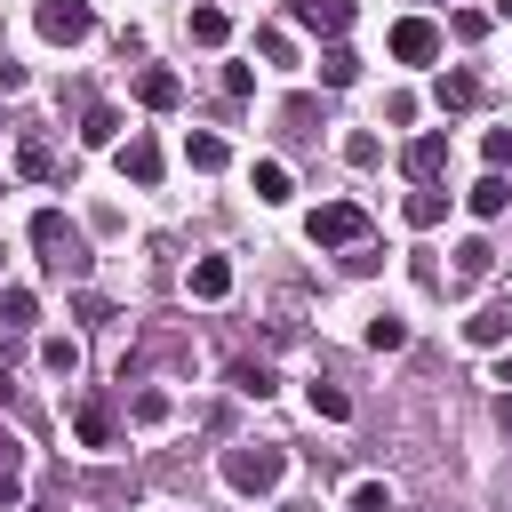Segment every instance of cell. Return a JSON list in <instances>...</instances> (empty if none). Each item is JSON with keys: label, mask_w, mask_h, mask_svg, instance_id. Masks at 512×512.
<instances>
[{"label": "cell", "mask_w": 512, "mask_h": 512, "mask_svg": "<svg viewBox=\"0 0 512 512\" xmlns=\"http://www.w3.org/2000/svg\"><path fill=\"white\" fill-rule=\"evenodd\" d=\"M432 104H440V112H472V104H480V72H472V64L440 72V80H432Z\"/></svg>", "instance_id": "ba28073f"}, {"label": "cell", "mask_w": 512, "mask_h": 512, "mask_svg": "<svg viewBox=\"0 0 512 512\" xmlns=\"http://www.w3.org/2000/svg\"><path fill=\"white\" fill-rule=\"evenodd\" d=\"M400 344H408V320L400 312H376L368 320V352H400Z\"/></svg>", "instance_id": "ffe728a7"}, {"label": "cell", "mask_w": 512, "mask_h": 512, "mask_svg": "<svg viewBox=\"0 0 512 512\" xmlns=\"http://www.w3.org/2000/svg\"><path fill=\"white\" fill-rule=\"evenodd\" d=\"M480 152H488V168L504 176V160H512V128H488V136H480Z\"/></svg>", "instance_id": "4dcf8cb0"}, {"label": "cell", "mask_w": 512, "mask_h": 512, "mask_svg": "<svg viewBox=\"0 0 512 512\" xmlns=\"http://www.w3.org/2000/svg\"><path fill=\"white\" fill-rule=\"evenodd\" d=\"M80 144H120V112H112V104H96V112H88V128H80Z\"/></svg>", "instance_id": "d4e9b609"}, {"label": "cell", "mask_w": 512, "mask_h": 512, "mask_svg": "<svg viewBox=\"0 0 512 512\" xmlns=\"http://www.w3.org/2000/svg\"><path fill=\"white\" fill-rule=\"evenodd\" d=\"M16 176H24V184H48V176H56V152H48L40 136H24V144H16Z\"/></svg>", "instance_id": "e0dca14e"}, {"label": "cell", "mask_w": 512, "mask_h": 512, "mask_svg": "<svg viewBox=\"0 0 512 512\" xmlns=\"http://www.w3.org/2000/svg\"><path fill=\"white\" fill-rule=\"evenodd\" d=\"M344 504H352V512H392V488H384V480H352Z\"/></svg>", "instance_id": "484cf974"}, {"label": "cell", "mask_w": 512, "mask_h": 512, "mask_svg": "<svg viewBox=\"0 0 512 512\" xmlns=\"http://www.w3.org/2000/svg\"><path fill=\"white\" fill-rule=\"evenodd\" d=\"M232 384H240V392H256V400H264V392H272V376H264V368H248V360H240V368H232Z\"/></svg>", "instance_id": "836d02e7"}, {"label": "cell", "mask_w": 512, "mask_h": 512, "mask_svg": "<svg viewBox=\"0 0 512 512\" xmlns=\"http://www.w3.org/2000/svg\"><path fill=\"white\" fill-rule=\"evenodd\" d=\"M448 32H456V40H480V32H488V16H480V8H456V16H448Z\"/></svg>", "instance_id": "1f68e13d"}, {"label": "cell", "mask_w": 512, "mask_h": 512, "mask_svg": "<svg viewBox=\"0 0 512 512\" xmlns=\"http://www.w3.org/2000/svg\"><path fill=\"white\" fill-rule=\"evenodd\" d=\"M440 168H448V136H416V144H408V176H416V184H432Z\"/></svg>", "instance_id": "4fadbf2b"}, {"label": "cell", "mask_w": 512, "mask_h": 512, "mask_svg": "<svg viewBox=\"0 0 512 512\" xmlns=\"http://www.w3.org/2000/svg\"><path fill=\"white\" fill-rule=\"evenodd\" d=\"M464 208H472V216H504V208H512V184H504V176L488 168V176H480V184L464 192Z\"/></svg>", "instance_id": "5bb4252c"}, {"label": "cell", "mask_w": 512, "mask_h": 512, "mask_svg": "<svg viewBox=\"0 0 512 512\" xmlns=\"http://www.w3.org/2000/svg\"><path fill=\"white\" fill-rule=\"evenodd\" d=\"M16 472H24V456H16V432H0V496H16Z\"/></svg>", "instance_id": "4316f807"}, {"label": "cell", "mask_w": 512, "mask_h": 512, "mask_svg": "<svg viewBox=\"0 0 512 512\" xmlns=\"http://www.w3.org/2000/svg\"><path fill=\"white\" fill-rule=\"evenodd\" d=\"M320 80H328V88H352V80H360V56H352V48H328V56H320Z\"/></svg>", "instance_id": "44dd1931"}, {"label": "cell", "mask_w": 512, "mask_h": 512, "mask_svg": "<svg viewBox=\"0 0 512 512\" xmlns=\"http://www.w3.org/2000/svg\"><path fill=\"white\" fill-rule=\"evenodd\" d=\"M504 336H512V296H496V304H480V312L464 320V344H480V352L504 344Z\"/></svg>", "instance_id": "30bf717a"}, {"label": "cell", "mask_w": 512, "mask_h": 512, "mask_svg": "<svg viewBox=\"0 0 512 512\" xmlns=\"http://www.w3.org/2000/svg\"><path fill=\"white\" fill-rule=\"evenodd\" d=\"M256 48H264V64H296V40L288 32H256Z\"/></svg>", "instance_id": "83f0119b"}, {"label": "cell", "mask_w": 512, "mask_h": 512, "mask_svg": "<svg viewBox=\"0 0 512 512\" xmlns=\"http://www.w3.org/2000/svg\"><path fill=\"white\" fill-rule=\"evenodd\" d=\"M184 32H192L200 48H224V40H232V16H224V8H192V16H184Z\"/></svg>", "instance_id": "2e32d148"}, {"label": "cell", "mask_w": 512, "mask_h": 512, "mask_svg": "<svg viewBox=\"0 0 512 512\" xmlns=\"http://www.w3.org/2000/svg\"><path fill=\"white\" fill-rule=\"evenodd\" d=\"M0 264H8V248H0Z\"/></svg>", "instance_id": "d590c367"}, {"label": "cell", "mask_w": 512, "mask_h": 512, "mask_svg": "<svg viewBox=\"0 0 512 512\" xmlns=\"http://www.w3.org/2000/svg\"><path fill=\"white\" fill-rule=\"evenodd\" d=\"M496 16H504V24H512V0H496Z\"/></svg>", "instance_id": "e575fe53"}, {"label": "cell", "mask_w": 512, "mask_h": 512, "mask_svg": "<svg viewBox=\"0 0 512 512\" xmlns=\"http://www.w3.org/2000/svg\"><path fill=\"white\" fill-rule=\"evenodd\" d=\"M304 232H312V248H360V240H368V216H360L352 200H328V208H312Z\"/></svg>", "instance_id": "3957f363"}, {"label": "cell", "mask_w": 512, "mask_h": 512, "mask_svg": "<svg viewBox=\"0 0 512 512\" xmlns=\"http://www.w3.org/2000/svg\"><path fill=\"white\" fill-rule=\"evenodd\" d=\"M192 296H200V304H224V296H232V264H224V256H200V264H192Z\"/></svg>", "instance_id": "8fae6325"}, {"label": "cell", "mask_w": 512, "mask_h": 512, "mask_svg": "<svg viewBox=\"0 0 512 512\" xmlns=\"http://www.w3.org/2000/svg\"><path fill=\"white\" fill-rule=\"evenodd\" d=\"M72 432H80V448H112V408H104V400H80Z\"/></svg>", "instance_id": "9a60e30c"}, {"label": "cell", "mask_w": 512, "mask_h": 512, "mask_svg": "<svg viewBox=\"0 0 512 512\" xmlns=\"http://www.w3.org/2000/svg\"><path fill=\"white\" fill-rule=\"evenodd\" d=\"M312 416L344 424V416H352V392H344V384H312Z\"/></svg>", "instance_id": "cb8c5ba5"}, {"label": "cell", "mask_w": 512, "mask_h": 512, "mask_svg": "<svg viewBox=\"0 0 512 512\" xmlns=\"http://www.w3.org/2000/svg\"><path fill=\"white\" fill-rule=\"evenodd\" d=\"M248 184H256V200H264V208H280V200H288V168H280V160H256V176H248Z\"/></svg>", "instance_id": "ac0fdd59"}, {"label": "cell", "mask_w": 512, "mask_h": 512, "mask_svg": "<svg viewBox=\"0 0 512 512\" xmlns=\"http://www.w3.org/2000/svg\"><path fill=\"white\" fill-rule=\"evenodd\" d=\"M32 24H40V40L72 48V40L96 32V8H88V0H32Z\"/></svg>", "instance_id": "7a4b0ae2"}, {"label": "cell", "mask_w": 512, "mask_h": 512, "mask_svg": "<svg viewBox=\"0 0 512 512\" xmlns=\"http://www.w3.org/2000/svg\"><path fill=\"white\" fill-rule=\"evenodd\" d=\"M176 96H184V80H176L168 64H144V72H136V104H144V112H176Z\"/></svg>", "instance_id": "52a82bcc"}, {"label": "cell", "mask_w": 512, "mask_h": 512, "mask_svg": "<svg viewBox=\"0 0 512 512\" xmlns=\"http://www.w3.org/2000/svg\"><path fill=\"white\" fill-rule=\"evenodd\" d=\"M0 312H8V320H16V328H24V320H32V312H40V304H32V288H8V296H0Z\"/></svg>", "instance_id": "d6a6232c"}, {"label": "cell", "mask_w": 512, "mask_h": 512, "mask_svg": "<svg viewBox=\"0 0 512 512\" xmlns=\"http://www.w3.org/2000/svg\"><path fill=\"white\" fill-rule=\"evenodd\" d=\"M288 24H304V32L336 40V32L352 24V0H288Z\"/></svg>", "instance_id": "8992f818"}, {"label": "cell", "mask_w": 512, "mask_h": 512, "mask_svg": "<svg viewBox=\"0 0 512 512\" xmlns=\"http://www.w3.org/2000/svg\"><path fill=\"white\" fill-rule=\"evenodd\" d=\"M344 160H352V168H376V136L352 128V136H344Z\"/></svg>", "instance_id": "f1b7e54d"}, {"label": "cell", "mask_w": 512, "mask_h": 512, "mask_svg": "<svg viewBox=\"0 0 512 512\" xmlns=\"http://www.w3.org/2000/svg\"><path fill=\"white\" fill-rule=\"evenodd\" d=\"M40 368H48V376H72V368H80V344H72V336H48V344H40Z\"/></svg>", "instance_id": "603a6c76"}, {"label": "cell", "mask_w": 512, "mask_h": 512, "mask_svg": "<svg viewBox=\"0 0 512 512\" xmlns=\"http://www.w3.org/2000/svg\"><path fill=\"white\" fill-rule=\"evenodd\" d=\"M392 56H400V64H432V56H440V24L400 16V24H392Z\"/></svg>", "instance_id": "5b68a950"}, {"label": "cell", "mask_w": 512, "mask_h": 512, "mask_svg": "<svg viewBox=\"0 0 512 512\" xmlns=\"http://www.w3.org/2000/svg\"><path fill=\"white\" fill-rule=\"evenodd\" d=\"M440 216H448V200H440L432 184H416V192H408V224H416V232H432Z\"/></svg>", "instance_id": "d6986e66"}, {"label": "cell", "mask_w": 512, "mask_h": 512, "mask_svg": "<svg viewBox=\"0 0 512 512\" xmlns=\"http://www.w3.org/2000/svg\"><path fill=\"white\" fill-rule=\"evenodd\" d=\"M488 256H496L488 240H464V248H456V288H472V280L488 272Z\"/></svg>", "instance_id": "7402d4cb"}, {"label": "cell", "mask_w": 512, "mask_h": 512, "mask_svg": "<svg viewBox=\"0 0 512 512\" xmlns=\"http://www.w3.org/2000/svg\"><path fill=\"white\" fill-rule=\"evenodd\" d=\"M128 416H136V424H160V416H168V392H136Z\"/></svg>", "instance_id": "f546056e"}, {"label": "cell", "mask_w": 512, "mask_h": 512, "mask_svg": "<svg viewBox=\"0 0 512 512\" xmlns=\"http://www.w3.org/2000/svg\"><path fill=\"white\" fill-rule=\"evenodd\" d=\"M216 472H224V488H232V496H272V488H280V472H288V456H280L272 440H240V448H224V464H216Z\"/></svg>", "instance_id": "6da1fadb"}, {"label": "cell", "mask_w": 512, "mask_h": 512, "mask_svg": "<svg viewBox=\"0 0 512 512\" xmlns=\"http://www.w3.org/2000/svg\"><path fill=\"white\" fill-rule=\"evenodd\" d=\"M184 160H192L200 176H216V168H224L232 152H224V136H216V128H192V136H184Z\"/></svg>", "instance_id": "7c38bea8"}, {"label": "cell", "mask_w": 512, "mask_h": 512, "mask_svg": "<svg viewBox=\"0 0 512 512\" xmlns=\"http://www.w3.org/2000/svg\"><path fill=\"white\" fill-rule=\"evenodd\" d=\"M32 240L48 248V264H56V272H88V256H80V232H72L56 208H40V216H32Z\"/></svg>", "instance_id": "277c9868"}, {"label": "cell", "mask_w": 512, "mask_h": 512, "mask_svg": "<svg viewBox=\"0 0 512 512\" xmlns=\"http://www.w3.org/2000/svg\"><path fill=\"white\" fill-rule=\"evenodd\" d=\"M120 176H128L136 192H152V184H160V144H152V136H128V144H120Z\"/></svg>", "instance_id": "9c48e42d"}]
</instances>
